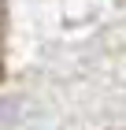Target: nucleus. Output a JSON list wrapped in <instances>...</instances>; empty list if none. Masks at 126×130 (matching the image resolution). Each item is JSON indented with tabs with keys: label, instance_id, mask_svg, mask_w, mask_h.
<instances>
[{
	"label": "nucleus",
	"instance_id": "nucleus-1",
	"mask_svg": "<svg viewBox=\"0 0 126 130\" xmlns=\"http://www.w3.org/2000/svg\"><path fill=\"white\" fill-rule=\"evenodd\" d=\"M4 26H8V8L0 0V82H4Z\"/></svg>",
	"mask_w": 126,
	"mask_h": 130
}]
</instances>
